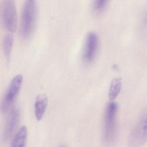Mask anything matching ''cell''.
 <instances>
[{
  "mask_svg": "<svg viewBox=\"0 0 147 147\" xmlns=\"http://www.w3.org/2000/svg\"><path fill=\"white\" fill-rule=\"evenodd\" d=\"M37 16L38 7L36 1H26L22 16L21 33L23 37H29L33 33L37 22Z\"/></svg>",
  "mask_w": 147,
  "mask_h": 147,
  "instance_id": "cell-1",
  "label": "cell"
},
{
  "mask_svg": "<svg viewBox=\"0 0 147 147\" xmlns=\"http://www.w3.org/2000/svg\"><path fill=\"white\" fill-rule=\"evenodd\" d=\"M118 105L111 102L106 107L104 122V139L107 144H111L115 138L116 132V117Z\"/></svg>",
  "mask_w": 147,
  "mask_h": 147,
  "instance_id": "cell-2",
  "label": "cell"
},
{
  "mask_svg": "<svg viewBox=\"0 0 147 147\" xmlns=\"http://www.w3.org/2000/svg\"><path fill=\"white\" fill-rule=\"evenodd\" d=\"M147 142V107L129 136V147H142Z\"/></svg>",
  "mask_w": 147,
  "mask_h": 147,
  "instance_id": "cell-3",
  "label": "cell"
},
{
  "mask_svg": "<svg viewBox=\"0 0 147 147\" xmlns=\"http://www.w3.org/2000/svg\"><path fill=\"white\" fill-rule=\"evenodd\" d=\"M23 82V77L20 74L16 75L9 84L7 90L0 103V112L8 111L18 96Z\"/></svg>",
  "mask_w": 147,
  "mask_h": 147,
  "instance_id": "cell-4",
  "label": "cell"
},
{
  "mask_svg": "<svg viewBox=\"0 0 147 147\" xmlns=\"http://www.w3.org/2000/svg\"><path fill=\"white\" fill-rule=\"evenodd\" d=\"M2 18L5 28L9 32H15L17 26V12L14 1H5L3 7Z\"/></svg>",
  "mask_w": 147,
  "mask_h": 147,
  "instance_id": "cell-5",
  "label": "cell"
},
{
  "mask_svg": "<svg viewBox=\"0 0 147 147\" xmlns=\"http://www.w3.org/2000/svg\"><path fill=\"white\" fill-rule=\"evenodd\" d=\"M98 39L97 35L94 32H90L86 37L83 54L84 61L91 62L95 58L98 48Z\"/></svg>",
  "mask_w": 147,
  "mask_h": 147,
  "instance_id": "cell-6",
  "label": "cell"
},
{
  "mask_svg": "<svg viewBox=\"0 0 147 147\" xmlns=\"http://www.w3.org/2000/svg\"><path fill=\"white\" fill-rule=\"evenodd\" d=\"M20 113L17 108H14L10 112L6 123L3 132V138L5 140L9 138L13 134L19 123Z\"/></svg>",
  "mask_w": 147,
  "mask_h": 147,
  "instance_id": "cell-7",
  "label": "cell"
},
{
  "mask_svg": "<svg viewBox=\"0 0 147 147\" xmlns=\"http://www.w3.org/2000/svg\"><path fill=\"white\" fill-rule=\"evenodd\" d=\"M48 105V99L45 95H39L37 97L34 104V113L37 121L42 119L45 113Z\"/></svg>",
  "mask_w": 147,
  "mask_h": 147,
  "instance_id": "cell-8",
  "label": "cell"
},
{
  "mask_svg": "<svg viewBox=\"0 0 147 147\" xmlns=\"http://www.w3.org/2000/svg\"><path fill=\"white\" fill-rule=\"evenodd\" d=\"M27 137V129L26 126L22 127L14 137L10 147H26Z\"/></svg>",
  "mask_w": 147,
  "mask_h": 147,
  "instance_id": "cell-9",
  "label": "cell"
},
{
  "mask_svg": "<svg viewBox=\"0 0 147 147\" xmlns=\"http://www.w3.org/2000/svg\"><path fill=\"white\" fill-rule=\"evenodd\" d=\"M120 77H116L112 80L111 84L109 91V98L111 100H113L116 98L119 95L122 88V82Z\"/></svg>",
  "mask_w": 147,
  "mask_h": 147,
  "instance_id": "cell-10",
  "label": "cell"
},
{
  "mask_svg": "<svg viewBox=\"0 0 147 147\" xmlns=\"http://www.w3.org/2000/svg\"><path fill=\"white\" fill-rule=\"evenodd\" d=\"M13 45V38L11 34L6 35L3 41V49L7 58L9 59Z\"/></svg>",
  "mask_w": 147,
  "mask_h": 147,
  "instance_id": "cell-11",
  "label": "cell"
},
{
  "mask_svg": "<svg viewBox=\"0 0 147 147\" xmlns=\"http://www.w3.org/2000/svg\"><path fill=\"white\" fill-rule=\"evenodd\" d=\"M109 1L107 0H95L92 3L93 10L96 13L102 12L107 7Z\"/></svg>",
  "mask_w": 147,
  "mask_h": 147,
  "instance_id": "cell-12",
  "label": "cell"
},
{
  "mask_svg": "<svg viewBox=\"0 0 147 147\" xmlns=\"http://www.w3.org/2000/svg\"><path fill=\"white\" fill-rule=\"evenodd\" d=\"M65 147L63 146V147Z\"/></svg>",
  "mask_w": 147,
  "mask_h": 147,
  "instance_id": "cell-13",
  "label": "cell"
}]
</instances>
